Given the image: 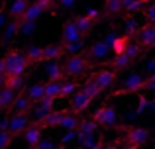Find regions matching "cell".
I'll use <instances>...</instances> for the list:
<instances>
[{
	"label": "cell",
	"mask_w": 155,
	"mask_h": 149,
	"mask_svg": "<svg viewBox=\"0 0 155 149\" xmlns=\"http://www.w3.org/2000/svg\"><path fill=\"white\" fill-rule=\"evenodd\" d=\"M2 59H4V67H6V76H24V73L30 67V63L26 61L24 53L14 49V47L8 49Z\"/></svg>",
	"instance_id": "1"
},
{
	"label": "cell",
	"mask_w": 155,
	"mask_h": 149,
	"mask_svg": "<svg viewBox=\"0 0 155 149\" xmlns=\"http://www.w3.org/2000/svg\"><path fill=\"white\" fill-rule=\"evenodd\" d=\"M63 67H65V75L69 79H75V76H83L84 73H88L92 69V63L84 53H79V55H69L65 59Z\"/></svg>",
	"instance_id": "2"
},
{
	"label": "cell",
	"mask_w": 155,
	"mask_h": 149,
	"mask_svg": "<svg viewBox=\"0 0 155 149\" xmlns=\"http://www.w3.org/2000/svg\"><path fill=\"white\" fill-rule=\"evenodd\" d=\"M126 131V145L132 147V149H141L145 143L149 141V130L147 128H141V126H128L124 128Z\"/></svg>",
	"instance_id": "3"
},
{
	"label": "cell",
	"mask_w": 155,
	"mask_h": 149,
	"mask_svg": "<svg viewBox=\"0 0 155 149\" xmlns=\"http://www.w3.org/2000/svg\"><path fill=\"white\" fill-rule=\"evenodd\" d=\"M145 88H147V79L141 76V75L134 73V75H130L128 79L124 80V84H122L114 94H116V96H122V94H137V92L145 90Z\"/></svg>",
	"instance_id": "4"
},
{
	"label": "cell",
	"mask_w": 155,
	"mask_h": 149,
	"mask_svg": "<svg viewBox=\"0 0 155 149\" xmlns=\"http://www.w3.org/2000/svg\"><path fill=\"white\" fill-rule=\"evenodd\" d=\"M83 39L84 35L79 31V28L75 26L73 20H67L63 24V30H61V43L65 47H71V45H83Z\"/></svg>",
	"instance_id": "5"
},
{
	"label": "cell",
	"mask_w": 155,
	"mask_h": 149,
	"mask_svg": "<svg viewBox=\"0 0 155 149\" xmlns=\"http://www.w3.org/2000/svg\"><path fill=\"white\" fill-rule=\"evenodd\" d=\"M92 118H94V122L98 124V126H106V128L118 126V112L112 104H102V106H98Z\"/></svg>",
	"instance_id": "6"
},
{
	"label": "cell",
	"mask_w": 155,
	"mask_h": 149,
	"mask_svg": "<svg viewBox=\"0 0 155 149\" xmlns=\"http://www.w3.org/2000/svg\"><path fill=\"white\" fill-rule=\"evenodd\" d=\"M31 126V116L30 114H12L10 116V124H8V131L12 138L24 135V131Z\"/></svg>",
	"instance_id": "7"
},
{
	"label": "cell",
	"mask_w": 155,
	"mask_h": 149,
	"mask_svg": "<svg viewBox=\"0 0 155 149\" xmlns=\"http://www.w3.org/2000/svg\"><path fill=\"white\" fill-rule=\"evenodd\" d=\"M92 80L100 86V90H108L116 84L118 80V71L116 69H102V71H96L92 73Z\"/></svg>",
	"instance_id": "8"
},
{
	"label": "cell",
	"mask_w": 155,
	"mask_h": 149,
	"mask_svg": "<svg viewBox=\"0 0 155 149\" xmlns=\"http://www.w3.org/2000/svg\"><path fill=\"white\" fill-rule=\"evenodd\" d=\"M91 104H92V98H91V96L84 94L83 90H79L77 94L71 96V100H69V110H71L73 114L81 116L83 112L88 110V106H91Z\"/></svg>",
	"instance_id": "9"
},
{
	"label": "cell",
	"mask_w": 155,
	"mask_h": 149,
	"mask_svg": "<svg viewBox=\"0 0 155 149\" xmlns=\"http://www.w3.org/2000/svg\"><path fill=\"white\" fill-rule=\"evenodd\" d=\"M108 53H110V47L106 45L104 41H94L92 45L87 47V53L84 55L91 59V63H100L108 57Z\"/></svg>",
	"instance_id": "10"
},
{
	"label": "cell",
	"mask_w": 155,
	"mask_h": 149,
	"mask_svg": "<svg viewBox=\"0 0 155 149\" xmlns=\"http://www.w3.org/2000/svg\"><path fill=\"white\" fill-rule=\"evenodd\" d=\"M137 43L143 49H155V26H149V24L141 26L137 31Z\"/></svg>",
	"instance_id": "11"
},
{
	"label": "cell",
	"mask_w": 155,
	"mask_h": 149,
	"mask_svg": "<svg viewBox=\"0 0 155 149\" xmlns=\"http://www.w3.org/2000/svg\"><path fill=\"white\" fill-rule=\"evenodd\" d=\"M41 131H43L41 126H38V124H34V122H31V126L24 131V141H26V145L30 149H38V145L43 141Z\"/></svg>",
	"instance_id": "12"
},
{
	"label": "cell",
	"mask_w": 155,
	"mask_h": 149,
	"mask_svg": "<svg viewBox=\"0 0 155 149\" xmlns=\"http://www.w3.org/2000/svg\"><path fill=\"white\" fill-rule=\"evenodd\" d=\"M63 55H67L63 43H49V45H43V61H59L63 59Z\"/></svg>",
	"instance_id": "13"
},
{
	"label": "cell",
	"mask_w": 155,
	"mask_h": 149,
	"mask_svg": "<svg viewBox=\"0 0 155 149\" xmlns=\"http://www.w3.org/2000/svg\"><path fill=\"white\" fill-rule=\"evenodd\" d=\"M34 108H35L34 102H31L24 92H18V96H16V100H14L10 110H12V114H30Z\"/></svg>",
	"instance_id": "14"
},
{
	"label": "cell",
	"mask_w": 155,
	"mask_h": 149,
	"mask_svg": "<svg viewBox=\"0 0 155 149\" xmlns=\"http://www.w3.org/2000/svg\"><path fill=\"white\" fill-rule=\"evenodd\" d=\"M30 4H31L30 0H14V2L10 4V8H8V16H10V20L20 22V20L24 18V14L28 12Z\"/></svg>",
	"instance_id": "15"
},
{
	"label": "cell",
	"mask_w": 155,
	"mask_h": 149,
	"mask_svg": "<svg viewBox=\"0 0 155 149\" xmlns=\"http://www.w3.org/2000/svg\"><path fill=\"white\" fill-rule=\"evenodd\" d=\"M24 94L31 100L34 104H39L43 98H45V83H34L24 90Z\"/></svg>",
	"instance_id": "16"
},
{
	"label": "cell",
	"mask_w": 155,
	"mask_h": 149,
	"mask_svg": "<svg viewBox=\"0 0 155 149\" xmlns=\"http://www.w3.org/2000/svg\"><path fill=\"white\" fill-rule=\"evenodd\" d=\"M45 76L47 80H63L65 76V67L61 61H49L45 65Z\"/></svg>",
	"instance_id": "17"
},
{
	"label": "cell",
	"mask_w": 155,
	"mask_h": 149,
	"mask_svg": "<svg viewBox=\"0 0 155 149\" xmlns=\"http://www.w3.org/2000/svg\"><path fill=\"white\" fill-rule=\"evenodd\" d=\"M63 114H65V110H53V112H49V114L41 120V122H38V126H41V130H45V128H47V130H49V128H59L61 120H63Z\"/></svg>",
	"instance_id": "18"
},
{
	"label": "cell",
	"mask_w": 155,
	"mask_h": 149,
	"mask_svg": "<svg viewBox=\"0 0 155 149\" xmlns=\"http://www.w3.org/2000/svg\"><path fill=\"white\" fill-rule=\"evenodd\" d=\"M96 128H98V124L94 122V118L81 120V124H79V141H83V139L88 138V135H94Z\"/></svg>",
	"instance_id": "19"
},
{
	"label": "cell",
	"mask_w": 155,
	"mask_h": 149,
	"mask_svg": "<svg viewBox=\"0 0 155 149\" xmlns=\"http://www.w3.org/2000/svg\"><path fill=\"white\" fill-rule=\"evenodd\" d=\"M24 57L30 65H38V63L43 61V47L41 45H31L24 51Z\"/></svg>",
	"instance_id": "20"
},
{
	"label": "cell",
	"mask_w": 155,
	"mask_h": 149,
	"mask_svg": "<svg viewBox=\"0 0 155 149\" xmlns=\"http://www.w3.org/2000/svg\"><path fill=\"white\" fill-rule=\"evenodd\" d=\"M16 96H18V92L10 90V88H0V112L10 110L14 100H16Z\"/></svg>",
	"instance_id": "21"
},
{
	"label": "cell",
	"mask_w": 155,
	"mask_h": 149,
	"mask_svg": "<svg viewBox=\"0 0 155 149\" xmlns=\"http://www.w3.org/2000/svg\"><path fill=\"white\" fill-rule=\"evenodd\" d=\"M134 39H132V35H118L116 37V41H114V45H112V53H114V57L116 55H122V53H126V49L130 47V43H132Z\"/></svg>",
	"instance_id": "22"
},
{
	"label": "cell",
	"mask_w": 155,
	"mask_h": 149,
	"mask_svg": "<svg viewBox=\"0 0 155 149\" xmlns=\"http://www.w3.org/2000/svg\"><path fill=\"white\" fill-rule=\"evenodd\" d=\"M79 124H81L79 116L73 114L71 110H65L63 120H61V126H59V128H63L65 131H69V130H77V128H79Z\"/></svg>",
	"instance_id": "23"
},
{
	"label": "cell",
	"mask_w": 155,
	"mask_h": 149,
	"mask_svg": "<svg viewBox=\"0 0 155 149\" xmlns=\"http://www.w3.org/2000/svg\"><path fill=\"white\" fill-rule=\"evenodd\" d=\"M79 90H83L84 94H88V96H91L92 100H94V98H98V96L102 94V90H100V86H98V84L94 83V80H92V76H91V79H87V80H84L83 84H81V88H79Z\"/></svg>",
	"instance_id": "24"
},
{
	"label": "cell",
	"mask_w": 155,
	"mask_h": 149,
	"mask_svg": "<svg viewBox=\"0 0 155 149\" xmlns=\"http://www.w3.org/2000/svg\"><path fill=\"white\" fill-rule=\"evenodd\" d=\"M71 20L75 22V26L79 28V31L84 35V37H87V35L92 31V28H94V24H92V22H91V20H88L84 14H83V16H75V18H71Z\"/></svg>",
	"instance_id": "25"
},
{
	"label": "cell",
	"mask_w": 155,
	"mask_h": 149,
	"mask_svg": "<svg viewBox=\"0 0 155 149\" xmlns=\"http://www.w3.org/2000/svg\"><path fill=\"white\" fill-rule=\"evenodd\" d=\"M61 88H63V80H47L45 83V96L57 100L61 98Z\"/></svg>",
	"instance_id": "26"
},
{
	"label": "cell",
	"mask_w": 155,
	"mask_h": 149,
	"mask_svg": "<svg viewBox=\"0 0 155 149\" xmlns=\"http://www.w3.org/2000/svg\"><path fill=\"white\" fill-rule=\"evenodd\" d=\"M102 4H104V12L108 16H118L124 12L122 0H102Z\"/></svg>",
	"instance_id": "27"
},
{
	"label": "cell",
	"mask_w": 155,
	"mask_h": 149,
	"mask_svg": "<svg viewBox=\"0 0 155 149\" xmlns=\"http://www.w3.org/2000/svg\"><path fill=\"white\" fill-rule=\"evenodd\" d=\"M4 88H10L14 92H24V76H6Z\"/></svg>",
	"instance_id": "28"
},
{
	"label": "cell",
	"mask_w": 155,
	"mask_h": 149,
	"mask_svg": "<svg viewBox=\"0 0 155 149\" xmlns=\"http://www.w3.org/2000/svg\"><path fill=\"white\" fill-rule=\"evenodd\" d=\"M79 84L75 80H63V88H61V98H67V96H73L79 92Z\"/></svg>",
	"instance_id": "29"
},
{
	"label": "cell",
	"mask_w": 155,
	"mask_h": 149,
	"mask_svg": "<svg viewBox=\"0 0 155 149\" xmlns=\"http://www.w3.org/2000/svg\"><path fill=\"white\" fill-rule=\"evenodd\" d=\"M102 139L100 138H94V135H88L81 141V149H102Z\"/></svg>",
	"instance_id": "30"
},
{
	"label": "cell",
	"mask_w": 155,
	"mask_h": 149,
	"mask_svg": "<svg viewBox=\"0 0 155 149\" xmlns=\"http://www.w3.org/2000/svg\"><path fill=\"white\" fill-rule=\"evenodd\" d=\"M75 139H79V128H77V130H69V131H65V134L61 135L59 143H61V147L65 149L71 141H75Z\"/></svg>",
	"instance_id": "31"
},
{
	"label": "cell",
	"mask_w": 155,
	"mask_h": 149,
	"mask_svg": "<svg viewBox=\"0 0 155 149\" xmlns=\"http://www.w3.org/2000/svg\"><path fill=\"white\" fill-rule=\"evenodd\" d=\"M130 63H134V61H132V59H130L126 53H122V55H116V57L112 59V67H114L116 71H118V69H126V67H128Z\"/></svg>",
	"instance_id": "32"
},
{
	"label": "cell",
	"mask_w": 155,
	"mask_h": 149,
	"mask_svg": "<svg viewBox=\"0 0 155 149\" xmlns=\"http://www.w3.org/2000/svg\"><path fill=\"white\" fill-rule=\"evenodd\" d=\"M143 18H145V22H147L149 26H155V0L143 10Z\"/></svg>",
	"instance_id": "33"
},
{
	"label": "cell",
	"mask_w": 155,
	"mask_h": 149,
	"mask_svg": "<svg viewBox=\"0 0 155 149\" xmlns=\"http://www.w3.org/2000/svg\"><path fill=\"white\" fill-rule=\"evenodd\" d=\"M84 16H87L92 24H98L100 20H102V12L96 10V8H87V10H84Z\"/></svg>",
	"instance_id": "34"
},
{
	"label": "cell",
	"mask_w": 155,
	"mask_h": 149,
	"mask_svg": "<svg viewBox=\"0 0 155 149\" xmlns=\"http://www.w3.org/2000/svg\"><path fill=\"white\" fill-rule=\"evenodd\" d=\"M20 34L24 35L35 34V22H20Z\"/></svg>",
	"instance_id": "35"
},
{
	"label": "cell",
	"mask_w": 155,
	"mask_h": 149,
	"mask_svg": "<svg viewBox=\"0 0 155 149\" xmlns=\"http://www.w3.org/2000/svg\"><path fill=\"white\" fill-rule=\"evenodd\" d=\"M12 135H10V131H2L0 130V149H8L10 147V143H12Z\"/></svg>",
	"instance_id": "36"
},
{
	"label": "cell",
	"mask_w": 155,
	"mask_h": 149,
	"mask_svg": "<svg viewBox=\"0 0 155 149\" xmlns=\"http://www.w3.org/2000/svg\"><path fill=\"white\" fill-rule=\"evenodd\" d=\"M149 100L145 98V96H140V100H137V108H136V116H140L141 112H145V110H149Z\"/></svg>",
	"instance_id": "37"
},
{
	"label": "cell",
	"mask_w": 155,
	"mask_h": 149,
	"mask_svg": "<svg viewBox=\"0 0 155 149\" xmlns=\"http://www.w3.org/2000/svg\"><path fill=\"white\" fill-rule=\"evenodd\" d=\"M140 31V28H137V22L136 20L130 18L128 22H126V35H132V34H137Z\"/></svg>",
	"instance_id": "38"
},
{
	"label": "cell",
	"mask_w": 155,
	"mask_h": 149,
	"mask_svg": "<svg viewBox=\"0 0 155 149\" xmlns=\"http://www.w3.org/2000/svg\"><path fill=\"white\" fill-rule=\"evenodd\" d=\"M77 0H57V8L59 10H65V8H71Z\"/></svg>",
	"instance_id": "39"
},
{
	"label": "cell",
	"mask_w": 155,
	"mask_h": 149,
	"mask_svg": "<svg viewBox=\"0 0 155 149\" xmlns=\"http://www.w3.org/2000/svg\"><path fill=\"white\" fill-rule=\"evenodd\" d=\"M116 37H118V35H114V34H108V35L104 37V43L110 47V49H112V45H114V41H116Z\"/></svg>",
	"instance_id": "40"
},
{
	"label": "cell",
	"mask_w": 155,
	"mask_h": 149,
	"mask_svg": "<svg viewBox=\"0 0 155 149\" xmlns=\"http://www.w3.org/2000/svg\"><path fill=\"white\" fill-rule=\"evenodd\" d=\"M10 18V16H8V10H4V8H0V28L4 26V24H6V20Z\"/></svg>",
	"instance_id": "41"
},
{
	"label": "cell",
	"mask_w": 155,
	"mask_h": 149,
	"mask_svg": "<svg viewBox=\"0 0 155 149\" xmlns=\"http://www.w3.org/2000/svg\"><path fill=\"white\" fill-rule=\"evenodd\" d=\"M147 90H151L153 94H155V75L147 76Z\"/></svg>",
	"instance_id": "42"
},
{
	"label": "cell",
	"mask_w": 155,
	"mask_h": 149,
	"mask_svg": "<svg viewBox=\"0 0 155 149\" xmlns=\"http://www.w3.org/2000/svg\"><path fill=\"white\" fill-rule=\"evenodd\" d=\"M102 149H118V145H116V143H104Z\"/></svg>",
	"instance_id": "43"
},
{
	"label": "cell",
	"mask_w": 155,
	"mask_h": 149,
	"mask_svg": "<svg viewBox=\"0 0 155 149\" xmlns=\"http://www.w3.org/2000/svg\"><path fill=\"white\" fill-rule=\"evenodd\" d=\"M118 149H132V147H128V145H126V141H124L122 145H118Z\"/></svg>",
	"instance_id": "44"
},
{
	"label": "cell",
	"mask_w": 155,
	"mask_h": 149,
	"mask_svg": "<svg viewBox=\"0 0 155 149\" xmlns=\"http://www.w3.org/2000/svg\"><path fill=\"white\" fill-rule=\"evenodd\" d=\"M30 2H34V0H30Z\"/></svg>",
	"instance_id": "45"
}]
</instances>
